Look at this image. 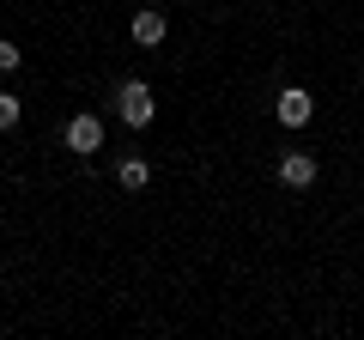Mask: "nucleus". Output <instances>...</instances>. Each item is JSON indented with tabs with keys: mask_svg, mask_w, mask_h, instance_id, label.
I'll list each match as a JSON object with an SVG mask.
<instances>
[{
	"mask_svg": "<svg viewBox=\"0 0 364 340\" xmlns=\"http://www.w3.org/2000/svg\"><path fill=\"white\" fill-rule=\"evenodd\" d=\"M152 85H146V79H122L116 85V116L128 122V128H146V122H152Z\"/></svg>",
	"mask_w": 364,
	"mask_h": 340,
	"instance_id": "nucleus-1",
	"label": "nucleus"
},
{
	"mask_svg": "<svg viewBox=\"0 0 364 340\" xmlns=\"http://www.w3.org/2000/svg\"><path fill=\"white\" fill-rule=\"evenodd\" d=\"M61 140H67V152L91 158V152H97V146H104V122L91 116V110H79V116L67 122V134H61Z\"/></svg>",
	"mask_w": 364,
	"mask_h": 340,
	"instance_id": "nucleus-2",
	"label": "nucleus"
},
{
	"mask_svg": "<svg viewBox=\"0 0 364 340\" xmlns=\"http://www.w3.org/2000/svg\"><path fill=\"white\" fill-rule=\"evenodd\" d=\"M316 170V152H279V188H310Z\"/></svg>",
	"mask_w": 364,
	"mask_h": 340,
	"instance_id": "nucleus-3",
	"label": "nucleus"
},
{
	"mask_svg": "<svg viewBox=\"0 0 364 340\" xmlns=\"http://www.w3.org/2000/svg\"><path fill=\"white\" fill-rule=\"evenodd\" d=\"M273 110H279V122H286V128H304V122L316 116V97L304 92V85H286V92H279V104H273Z\"/></svg>",
	"mask_w": 364,
	"mask_h": 340,
	"instance_id": "nucleus-4",
	"label": "nucleus"
},
{
	"mask_svg": "<svg viewBox=\"0 0 364 340\" xmlns=\"http://www.w3.org/2000/svg\"><path fill=\"white\" fill-rule=\"evenodd\" d=\"M164 13H158V6H140V13H134V43H140V49H158V43H164Z\"/></svg>",
	"mask_w": 364,
	"mask_h": 340,
	"instance_id": "nucleus-5",
	"label": "nucleus"
},
{
	"mask_svg": "<svg viewBox=\"0 0 364 340\" xmlns=\"http://www.w3.org/2000/svg\"><path fill=\"white\" fill-rule=\"evenodd\" d=\"M116 183L128 188V195H140V188L152 183V164H146V158H122V164H116Z\"/></svg>",
	"mask_w": 364,
	"mask_h": 340,
	"instance_id": "nucleus-6",
	"label": "nucleus"
},
{
	"mask_svg": "<svg viewBox=\"0 0 364 340\" xmlns=\"http://www.w3.org/2000/svg\"><path fill=\"white\" fill-rule=\"evenodd\" d=\"M18 116H25V104H18L13 92H0V134H6V128H18Z\"/></svg>",
	"mask_w": 364,
	"mask_h": 340,
	"instance_id": "nucleus-7",
	"label": "nucleus"
},
{
	"mask_svg": "<svg viewBox=\"0 0 364 340\" xmlns=\"http://www.w3.org/2000/svg\"><path fill=\"white\" fill-rule=\"evenodd\" d=\"M18 61H25V55H18V43L0 37V73H18Z\"/></svg>",
	"mask_w": 364,
	"mask_h": 340,
	"instance_id": "nucleus-8",
	"label": "nucleus"
}]
</instances>
